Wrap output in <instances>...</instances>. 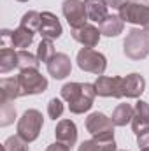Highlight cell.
Instances as JSON below:
<instances>
[{"mask_svg": "<svg viewBox=\"0 0 149 151\" xmlns=\"http://www.w3.org/2000/svg\"><path fill=\"white\" fill-rule=\"evenodd\" d=\"M97 97L95 84L91 83H67L62 88V99L69 102V109L74 114H82L91 109Z\"/></svg>", "mask_w": 149, "mask_h": 151, "instance_id": "obj_1", "label": "cell"}, {"mask_svg": "<svg viewBox=\"0 0 149 151\" xmlns=\"http://www.w3.org/2000/svg\"><path fill=\"white\" fill-rule=\"evenodd\" d=\"M123 51L126 58L139 62L149 55V32L144 28H132L123 42Z\"/></svg>", "mask_w": 149, "mask_h": 151, "instance_id": "obj_2", "label": "cell"}, {"mask_svg": "<svg viewBox=\"0 0 149 151\" xmlns=\"http://www.w3.org/2000/svg\"><path fill=\"white\" fill-rule=\"evenodd\" d=\"M42 125H44L42 113L37 111V109H28V111H25L23 116L19 118L18 127H16V132H18V135H19L23 141L34 142L39 135H40Z\"/></svg>", "mask_w": 149, "mask_h": 151, "instance_id": "obj_3", "label": "cell"}, {"mask_svg": "<svg viewBox=\"0 0 149 151\" xmlns=\"http://www.w3.org/2000/svg\"><path fill=\"white\" fill-rule=\"evenodd\" d=\"M119 16L123 21L139 25L140 28L149 32V4L148 2H139V0H128L121 9Z\"/></svg>", "mask_w": 149, "mask_h": 151, "instance_id": "obj_4", "label": "cell"}, {"mask_svg": "<svg viewBox=\"0 0 149 151\" xmlns=\"http://www.w3.org/2000/svg\"><path fill=\"white\" fill-rule=\"evenodd\" d=\"M75 62H77V65H79L81 70L90 72V74H95V76H104L105 69H107L105 56L102 53L95 51L93 47H82L77 53Z\"/></svg>", "mask_w": 149, "mask_h": 151, "instance_id": "obj_5", "label": "cell"}, {"mask_svg": "<svg viewBox=\"0 0 149 151\" xmlns=\"http://www.w3.org/2000/svg\"><path fill=\"white\" fill-rule=\"evenodd\" d=\"M114 123L104 113H91L86 118V130L97 141H114Z\"/></svg>", "mask_w": 149, "mask_h": 151, "instance_id": "obj_6", "label": "cell"}, {"mask_svg": "<svg viewBox=\"0 0 149 151\" xmlns=\"http://www.w3.org/2000/svg\"><path fill=\"white\" fill-rule=\"evenodd\" d=\"M18 77L19 83V90H21V97L25 95H39L44 93L47 90V79L39 72L37 69H27L21 70Z\"/></svg>", "mask_w": 149, "mask_h": 151, "instance_id": "obj_7", "label": "cell"}, {"mask_svg": "<svg viewBox=\"0 0 149 151\" xmlns=\"http://www.w3.org/2000/svg\"><path fill=\"white\" fill-rule=\"evenodd\" d=\"M62 11L70 28H79L88 23V12L82 0H65L62 4Z\"/></svg>", "mask_w": 149, "mask_h": 151, "instance_id": "obj_8", "label": "cell"}, {"mask_svg": "<svg viewBox=\"0 0 149 151\" xmlns=\"http://www.w3.org/2000/svg\"><path fill=\"white\" fill-rule=\"evenodd\" d=\"M95 84V91L100 97H112L121 99L123 97V77L119 76H98Z\"/></svg>", "mask_w": 149, "mask_h": 151, "instance_id": "obj_9", "label": "cell"}, {"mask_svg": "<svg viewBox=\"0 0 149 151\" xmlns=\"http://www.w3.org/2000/svg\"><path fill=\"white\" fill-rule=\"evenodd\" d=\"M37 32L42 35V39H51V40H54V39H58L63 34V28H62L60 19H58L53 12L46 11V12H40V25H39Z\"/></svg>", "mask_w": 149, "mask_h": 151, "instance_id": "obj_10", "label": "cell"}, {"mask_svg": "<svg viewBox=\"0 0 149 151\" xmlns=\"http://www.w3.org/2000/svg\"><path fill=\"white\" fill-rule=\"evenodd\" d=\"M70 34L74 40H77L79 44H82L84 47H95L98 42H100V30L93 25H84V27H79V28H70Z\"/></svg>", "mask_w": 149, "mask_h": 151, "instance_id": "obj_11", "label": "cell"}, {"mask_svg": "<svg viewBox=\"0 0 149 151\" xmlns=\"http://www.w3.org/2000/svg\"><path fill=\"white\" fill-rule=\"evenodd\" d=\"M47 72L54 79H65L72 70V62L65 53H56L47 63Z\"/></svg>", "mask_w": 149, "mask_h": 151, "instance_id": "obj_12", "label": "cell"}, {"mask_svg": "<svg viewBox=\"0 0 149 151\" xmlns=\"http://www.w3.org/2000/svg\"><path fill=\"white\" fill-rule=\"evenodd\" d=\"M146 90V79L140 74L133 72L123 77V97L126 99H139Z\"/></svg>", "mask_w": 149, "mask_h": 151, "instance_id": "obj_13", "label": "cell"}, {"mask_svg": "<svg viewBox=\"0 0 149 151\" xmlns=\"http://www.w3.org/2000/svg\"><path fill=\"white\" fill-rule=\"evenodd\" d=\"M132 128L135 135H140L149 128V104L144 100H139L133 107V119H132Z\"/></svg>", "mask_w": 149, "mask_h": 151, "instance_id": "obj_14", "label": "cell"}, {"mask_svg": "<svg viewBox=\"0 0 149 151\" xmlns=\"http://www.w3.org/2000/svg\"><path fill=\"white\" fill-rule=\"evenodd\" d=\"M54 135H56V141L72 148L77 142V127L72 119H60L54 128Z\"/></svg>", "mask_w": 149, "mask_h": 151, "instance_id": "obj_15", "label": "cell"}, {"mask_svg": "<svg viewBox=\"0 0 149 151\" xmlns=\"http://www.w3.org/2000/svg\"><path fill=\"white\" fill-rule=\"evenodd\" d=\"M123 28H125V21L121 19V16H114V14H107L105 19L98 23V30L105 37H117L119 34H123Z\"/></svg>", "mask_w": 149, "mask_h": 151, "instance_id": "obj_16", "label": "cell"}, {"mask_svg": "<svg viewBox=\"0 0 149 151\" xmlns=\"http://www.w3.org/2000/svg\"><path fill=\"white\" fill-rule=\"evenodd\" d=\"M0 93H2L0 104L2 102H12L14 99L21 97V90H19L18 77H4L0 81Z\"/></svg>", "mask_w": 149, "mask_h": 151, "instance_id": "obj_17", "label": "cell"}, {"mask_svg": "<svg viewBox=\"0 0 149 151\" xmlns=\"http://www.w3.org/2000/svg\"><path fill=\"white\" fill-rule=\"evenodd\" d=\"M84 5H86V12H88V19H91L95 23H100L109 14V5L105 0H84Z\"/></svg>", "mask_w": 149, "mask_h": 151, "instance_id": "obj_18", "label": "cell"}, {"mask_svg": "<svg viewBox=\"0 0 149 151\" xmlns=\"http://www.w3.org/2000/svg\"><path fill=\"white\" fill-rule=\"evenodd\" d=\"M34 30L19 25L16 30H12V49H27L34 42Z\"/></svg>", "mask_w": 149, "mask_h": 151, "instance_id": "obj_19", "label": "cell"}, {"mask_svg": "<svg viewBox=\"0 0 149 151\" xmlns=\"http://www.w3.org/2000/svg\"><path fill=\"white\" fill-rule=\"evenodd\" d=\"M111 119L116 127H125V125L132 123V119H133V107L130 104H119L112 111Z\"/></svg>", "mask_w": 149, "mask_h": 151, "instance_id": "obj_20", "label": "cell"}, {"mask_svg": "<svg viewBox=\"0 0 149 151\" xmlns=\"http://www.w3.org/2000/svg\"><path fill=\"white\" fill-rule=\"evenodd\" d=\"M18 69V49H0V72L7 74Z\"/></svg>", "mask_w": 149, "mask_h": 151, "instance_id": "obj_21", "label": "cell"}, {"mask_svg": "<svg viewBox=\"0 0 149 151\" xmlns=\"http://www.w3.org/2000/svg\"><path fill=\"white\" fill-rule=\"evenodd\" d=\"M77 151H117L116 148V141H84Z\"/></svg>", "mask_w": 149, "mask_h": 151, "instance_id": "obj_22", "label": "cell"}, {"mask_svg": "<svg viewBox=\"0 0 149 151\" xmlns=\"http://www.w3.org/2000/svg\"><path fill=\"white\" fill-rule=\"evenodd\" d=\"M39 58L37 55H32L27 49H18V69L27 70V69H39Z\"/></svg>", "mask_w": 149, "mask_h": 151, "instance_id": "obj_23", "label": "cell"}, {"mask_svg": "<svg viewBox=\"0 0 149 151\" xmlns=\"http://www.w3.org/2000/svg\"><path fill=\"white\" fill-rule=\"evenodd\" d=\"M54 55H56V51H54L53 40H51V39H42V40H40V44L37 46V58H39V62L47 63Z\"/></svg>", "mask_w": 149, "mask_h": 151, "instance_id": "obj_24", "label": "cell"}, {"mask_svg": "<svg viewBox=\"0 0 149 151\" xmlns=\"http://www.w3.org/2000/svg\"><path fill=\"white\" fill-rule=\"evenodd\" d=\"M14 118H16V107L11 102H2L0 104V125L7 127L14 121Z\"/></svg>", "mask_w": 149, "mask_h": 151, "instance_id": "obj_25", "label": "cell"}, {"mask_svg": "<svg viewBox=\"0 0 149 151\" xmlns=\"http://www.w3.org/2000/svg\"><path fill=\"white\" fill-rule=\"evenodd\" d=\"M19 25H21V27H27V28H30V30H34V32H37L39 25H40V12H37V11H28V12H25Z\"/></svg>", "mask_w": 149, "mask_h": 151, "instance_id": "obj_26", "label": "cell"}, {"mask_svg": "<svg viewBox=\"0 0 149 151\" xmlns=\"http://www.w3.org/2000/svg\"><path fill=\"white\" fill-rule=\"evenodd\" d=\"M28 142L23 141L19 135H12L4 142V151H28Z\"/></svg>", "mask_w": 149, "mask_h": 151, "instance_id": "obj_27", "label": "cell"}, {"mask_svg": "<svg viewBox=\"0 0 149 151\" xmlns=\"http://www.w3.org/2000/svg\"><path fill=\"white\" fill-rule=\"evenodd\" d=\"M62 114H63V102L60 99H51L47 104V116L56 121Z\"/></svg>", "mask_w": 149, "mask_h": 151, "instance_id": "obj_28", "label": "cell"}, {"mask_svg": "<svg viewBox=\"0 0 149 151\" xmlns=\"http://www.w3.org/2000/svg\"><path fill=\"white\" fill-rule=\"evenodd\" d=\"M137 144H139L140 150L149 151V128L146 132H142L140 135H137Z\"/></svg>", "mask_w": 149, "mask_h": 151, "instance_id": "obj_29", "label": "cell"}, {"mask_svg": "<svg viewBox=\"0 0 149 151\" xmlns=\"http://www.w3.org/2000/svg\"><path fill=\"white\" fill-rule=\"evenodd\" d=\"M46 151H70V146H67V144H63V142H60V141H56V142H53V144H49Z\"/></svg>", "mask_w": 149, "mask_h": 151, "instance_id": "obj_30", "label": "cell"}, {"mask_svg": "<svg viewBox=\"0 0 149 151\" xmlns=\"http://www.w3.org/2000/svg\"><path fill=\"white\" fill-rule=\"evenodd\" d=\"M105 2H107V5H109V7L116 9V11H119V9H121L128 0H105Z\"/></svg>", "mask_w": 149, "mask_h": 151, "instance_id": "obj_31", "label": "cell"}, {"mask_svg": "<svg viewBox=\"0 0 149 151\" xmlns=\"http://www.w3.org/2000/svg\"><path fill=\"white\" fill-rule=\"evenodd\" d=\"M18 2H28V0H18Z\"/></svg>", "mask_w": 149, "mask_h": 151, "instance_id": "obj_32", "label": "cell"}, {"mask_svg": "<svg viewBox=\"0 0 149 151\" xmlns=\"http://www.w3.org/2000/svg\"><path fill=\"white\" fill-rule=\"evenodd\" d=\"M117 151H125V150H117Z\"/></svg>", "mask_w": 149, "mask_h": 151, "instance_id": "obj_33", "label": "cell"}, {"mask_svg": "<svg viewBox=\"0 0 149 151\" xmlns=\"http://www.w3.org/2000/svg\"><path fill=\"white\" fill-rule=\"evenodd\" d=\"M140 151H146V150H140Z\"/></svg>", "mask_w": 149, "mask_h": 151, "instance_id": "obj_34", "label": "cell"}]
</instances>
